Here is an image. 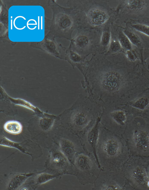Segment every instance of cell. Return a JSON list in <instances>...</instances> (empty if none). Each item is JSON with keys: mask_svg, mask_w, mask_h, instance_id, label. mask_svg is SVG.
<instances>
[{"mask_svg": "<svg viewBox=\"0 0 149 190\" xmlns=\"http://www.w3.org/2000/svg\"><path fill=\"white\" fill-rule=\"evenodd\" d=\"M107 0H72L68 5L74 9L77 17L79 28L91 29L102 31L113 22L115 8L111 7Z\"/></svg>", "mask_w": 149, "mask_h": 190, "instance_id": "obj_1", "label": "cell"}, {"mask_svg": "<svg viewBox=\"0 0 149 190\" xmlns=\"http://www.w3.org/2000/svg\"><path fill=\"white\" fill-rule=\"evenodd\" d=\"M77 30L76 34L70 41V45L72 49L85 58L98 52L101 31L95 29L84 28Z\"/></svg>", "mask_w": 149, "mask_h": 190, "instance_id": "obj_2", "label": "cell"}, {"mask_svg": "<svg viewBox=\"0 0 149 190\" xmlns=\"http://www.w3.org/2000/svg\"><path fill=\"white\" fill-rule=\"evenodd\" d=\"M69 161L60 149L51 151L49 162L50 166L54 169L61 172H65L69 167Z\"/></svg>", "mask_w": 149, "mask_h": 190, "instance_id": "obj_3", "label": "cell"}, {"mask_svg": "<svg viewBox=\"0 0 149 190\" xmlns=\"http://www.w3.org/2000/svg\"><path fill=\"white\" fill-rule=\"evenodd\" d=\"M66 59L73 68L76 67L83 74L85 73L88 60L87 58H84L72 48L70 45L66 53Z\"/></svg>", "mask_w": 149, "mask_h": 190, "instance_id": "obj_4", "label": "cell"}, {"mask_svg": "<svg viewBox=\"0 0 149 190\" xmlns=\"http://www.w3.org/2000/svg\"><path fill=\"white\" fill-rule=\"evenodd\" d=\"M146 0H126L120 3L115 8L116 10H128L137 13L146 10L149 2Z\"/></svg>", "mask_w": 149, "mask_h": 190, "instance_id": "obj_5", "label": "cell"}, {"mask_svg": "<svg viewBox=\"0 0 149 190\" xmlns=\"http://www.w3.org/2000/svg\"><path fill=\"white\" fill-rule=\"evenodd\" d=\"M132 139L135 147L141 151L149 150V131L140 129L134 133Z\"/></svg>", "mask_w": 149, "mask_h": 190, "instance_id": "obj_6", "label": "cell"}, {"mask_svg": "<svg viewBox=\"0 0 149 190\" xmlns=\"http://www.w3.org/2000/svg\"><path fill=\"white\" fill-rule=\"evenodd\" d=\"M102 148L106 156L111 158L117 156L121 149L119 142L113 138H110L104 140L102 144Z\"/></svg>", "mask_w": 149, "mask_h": 190, "instance_id": "obj_7", "label": "cell"}, {"mask_svg": "<svg viewBox=\"0 0 149 190\" xmlns=\"http://www.w3.org/2000/svg\"><path fill=\"white\" fill-rule=\"evenodd\" d=\"M8 98L10 102L14 104L23 106L33 111L38 115L42 117H56V116L43 112L38 107L35 106L29 101L21 98H14L8 95Z\"/></svg>", "mask_w": 149, "mask_h": 190, "instance_id": "obj_8", "label": "cell"}, {"mask_svg": "<svg viewBox=\"0 0 149 190\" xmlns=\"http://www.w3.org/2000/svg\"><path fill=\"white\" fill-rule=\"evenodd\" d=\"M131 176L133 181L139 186L147 185L148 177L146 170L143 168L137 166L132 170Z\"/></svg>", "mask_w": 149, "mask_h": 190, "instance_id": "obj_9", "label": "cell"}, {"mask_svg": "<svg viewBox=\"0 0 149 190\" xmlns=\"http://www.w3.org/2000/svg\"><path fill=\"white\" fill-rule=\"evenodd\" d=\"M74 164L78 169L82 171H88L92 168L93 163L91 158L88 155L79 154L75 158Z\"/></svg>", "mask_w": 149, "mask_h": 190, "instance_id": "obj_10", "label": "cell"}, {"mask_svg": "<svg viewBox=\"0 0 149 190\" xmlns=\"http://www.w3.org/2000/svg\"><path fill=\"white\" fill-rule=\"evenodd\" d=\"M99 122H97L95 125L88 133L87 139L88 142L91 146L95 158L100 168V166L98 159L96 153V146L99 133Z\"/></svg>", "mask_w": 149, "mask_h": 190, "instance_id": "obj_11", "label": "cell"}, {"mask_svg": "<svg viewBox=\"0 0 149 190\" xmlns=\"http://www.w3.org/2000/svg\"><path fill=\"white\" fill-rule=\"evenodd\" d=\"M35 173H16L13 174L10 178L8 188L9 190H16L19 188L30 177Z\"/></svg>", "mask_w": 149, "mask_h": 190, "instance_id": "obj_12", "label": "cell"}, {"mask_svg": "<svg viewBox=\"0 0 149 190\" xmlns=\"http://www.w3.org/2000/svg\"><path fill=\"white\" fill-rule=\"evenodd\" d=\"M60 149L70 162H72L76 152L75 146L70 140L65 138L59 142Z\"/></svg>", "mask_w": 149, "mask_h": 190, "instance_id": "obj_13", "label": "cell"}, {"mask_svg": "<svg viewBox=\"0 0 149 190\" xmlns=\"http://www.w3.org/2000/svg\"><path fill=\"white\" fill-rule=\"evenodd\" d=\"M72 124L79 129H83L86 126L89 121L87 113L83 110H78L74 113L71 117Z\"/></svg>", "mask_w": 149, "mask_h": 190, "instance_id": "obj_14", "label": "cell"}, {"mask_svg": "<svg viewBox=\"0 0 149 190\" xmlns=\"http://www.w3.org/2000/svg\"><path fill=\"white\" fill-rule=\"evenodd\" d=\"M111 25L104 28L101 31L100 46L98 52L105 53L107 51L111 39Z\"/></svg>", "mask_w": 149, "mask_h": 190, "instance_id": "obj_15", "label": "cell"}, {"mask_svg": "<svg viewBox=\"0 0 149 190\" xmlns=\"http://www.w3.org/2000/svg\"><path fill=\"white\" fill-rule=\"evenodd\" d=\"M111 39L107 51L105 53L108 54L118 53L120 52L122 47L118 41L115 31L110 26Z\"/></svg>", "mask_w": 149, "mask_h": 190, "instance_id": "obj_16", "label": "cell"}, {"mask_svg": "<svg viewBox=\"0 0 149 190\" xmlns=\"http://www.w3.org/2000/svg\"><path fill=\"white\" fill-rule=\"evenodd\" d=\"M4 130L11 134L16 135L20 133L22 131V126L21 123L16 120H9L4 124Z\"/></svg>", "mask_w": 149, "mask_h": 190, "instance_id": "obj_17", "label": "cell"}, {"mask_svg": "<svg viewBox=\"0 0 149 190\" xmlns=\"http://www.w3.org/2000/svg\"><path fill=\"white\" fill-rule=\"evenodd\" d=\"M0 142L1 145L14 148L18 149L23 153L32 156L31 154L27 152L24 148L20 145L19 143L13 141L4 136H2L0 137Z\"/></svg>", "mask_w": 149, "mask_h": 190, "instance_id": "obj_18", "label": "cell"}, {"mask_svg": "<svg viewBox=\"0 0 149 190\" xmlns=\"http://www.w3.org/2000/svg\"><path fill=\"white\" fill-rule=\"evenodd\" d=\"M60 174H51L46 172H40L34 178L35 185L38 186L44 184L50 180L59 176Z\"/></svg>", "mask_w": 149, "mask_h": 190, "instance_id": "obj_19", "label": "cell"}, {"mask_svg": "<svg viewBox=\"0 0 149 190\" xmlns=\"http://www.w3.org/2000/svg\"><path fill=\"white\" fill-rule=\"evenodd\" d=\"M110 116L114 121L121 125L125 124L127 119L125 113L121 110H115L111 112Z\"/></svg>", "mask_w": 149, "mask_h": 190, "instance_id": "obj_20", "label": "cell"}, {"mask_svg": "<svg viewBox=\"0 0 149 190\" xmlns=\"http://www.w3.org/2000/svg\"><path fill=\"white\" fill-rule=\"evenodd\" d=\"M55 117H42L40 118L39 125L44 131H47L49 130L53 125Z\"/></svg>", "mask_w": 149, "mask_h": 190, "instance_id": "obj_21", "label": "cell"}, {"mask_svg": "<svg viewBox=\"0 0 149 190\" xmlns=\"http://www.w3.org/2000/svg\"><path fill=\"white\" fill-rule=\"evenodd\" d=\"M123 30L131 43L137 46L141 45V39L136 34L127 29H125Z\"/></svg>", "mask_w": 149, "mask_h": 190, "instance_id": "obj_22", "label": "cell"}, {"mask_svg": "<svg viewBox=\"0 0 149 190\" xmlns=\"http://www.w3.org/2000/svg\"><path fill=\"white\" fill-rule=\"evenodd\" d=\"M149 103L148 99L145 97H141L136 100L131 105L133 107L140 110H145Z\"/></svg>", "mask_w": 149, "mask_h": 190, "instance_id": "obj_23", "label": "cell"}, {"mask_svg": "<svg viewBox=\"0 0 149 190\" xmlns=\"http://www.w3.org/2000/svg\"><path fill=\"white\" fill-rule=\"evenodd\" d=\"M136 30L149 36V25L141 23H135L131 25Z\"/></svg>", "mask_w": 149, "mask_h": 190, "instance_id": "obj_24", "label": "cell"}, {"mask_svg": "<svg viewBox=\"0 0 149 190\" xmlns=\"http://www.w3.org/2000/svg\"><path fill=\"white\" fill-rule=\"evenodd\" d=\"M102 190H120L122 188L118 185L115 184H109L104 185L101 188Z\"/></svg>", "mask_w": 149, "mask_h": 190, "instance_id": "obj_25", "label": "cell"}, {"mask_svg": "<svg viewBox=\"0 0 149 190\" xmlns=\"http://www.w3.org/2000/svg\"><path fill=\"white\" fill-rule=\"evenodd\" d=\"M127 57L130 60L134 61L135 60V57L130 50H127L126 52Z\"/></svg>", "mask_w": 149, "mask_h": 190, "instance_id": "obj_26", "label": "cell"}, {"mask_svg": "<svg viewBox=\"0 0 149 190\" xmlns=\"http://www.w3.org/2000/svg\"><path fill=\"white\" fill-rule=\"evenodd\" d=\"M19 17H22V18H23L24 20H26V18H25L24 17H23L22 16H18L16 17L15 18V19H14V21H13V22L14 26L15 27V28H16V29H17L18 30H22V29H24V28H25L26 27V26H24L23 27H22V28H18V27H16V25H15V20H16V19H17V18H19Z\"/></svg>", "mask_w": 149, "mask_h": 190, "instance_id": "obj_27", "label": "cell"}, {"mask_svg": "<svg viewBox=\"0 0 149 190\" xmlns=\"http://www.w3.org/2000/svg\"><path fill=\"white\" fill-rule=\"evenodd\" d=\"M41 29H42V16H41Z\"/></svg>", "mask_w": 149, "mask_h": 190, "instance_id": "obj_28", "label": "cell"}, {"mask_svg": "<svg viewBox=\"0 0 149 190\" xmlns=\"http://www.w3.org/2000/svg\"><path fill=\"white\" fill-rule=\"evenodd\" d=\"M38 29H40V16H38Z\"/></svg>", "mask_w": 149, "mask_h": 190, "instance_id": "obj_29", "label": "cell"}, {"mask_svg": "<svg viewBox=\"0 0 149 190\" xmlns=\"http://www.w3.org/2000/svg\"><path fill=\"white\" fill-rule=\"evenodd\" d=\"M11 29H12V20H11Z\"/></svg>", "mask_w": 149, "mask_h": 190, "instance_id": "obj_30", "label": "cell"}, {"mask_svg": "<svg viewBox=\"0 0 149 190\" xmlns=\"http://www.w3.org/2000/svg\"><path fill=\"white\" fill-rule=\"evenodd\" d=\"M147 185L149 187V180L147 182Z\"/></svg>", "mask_w": 149, "mask_h": 190, "instance_id": "obj_31", "label": "cell"}, {"mask_svg": "<svg viewBox=\"0 0 149 190\" xmlns=\"http://www.w3.org/2000/svg\"><path fill=\"white\" fill-rule=\"evenodd\" d=\"M11 18L12 19V16H11Z\"/></svg>", "mask_w": 149, "mask_h": 190, "instance_id": "obj_32", "label": "cell"}]
</instances>
